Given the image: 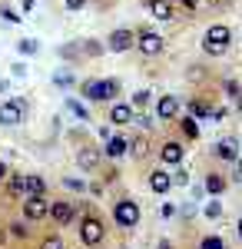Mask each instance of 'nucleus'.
I'll list each match as a JSON object with an SVG mask.
<instances>
[{"label": "nucleus", "mask_w": 242, "mask_h": 249, "mask_svg": "<svg viewBox=\"0 0 242 249\" xmlns=\"http://www.w3.org/2000/svg\"><path fill=\"white\" fill-rule=\"evenodd\" d=\"M229 40H232V34H229V27H223V23H216V27H209V30H206L203 47H206V53L219 57V53H225Z\"/></svg>", "instance_id": "obj_1"}, {"label": "nucleus", "mask_w": 242, "mask_h": 249, "mask_svg": "<svg viewBox=\"0 0 242 249\" xmlns=\"http://www.w3.org/2000/svg\"><path fill=\"white\" fill-rule=\"evenodd\" d=\"M27 113V103L20 96H10L7 103H0V126H17Z\"/></svg>", "instance_id": "obj_2"}, {"label": "nucleus", "mask_w": 242, "mask_h": 249, "mask_svg": "<svg viewBox=\"0 0 242 249\" xmlns=\"http://www.w3.org/2000/svg\"><path fill=\"white\" fill-rule=\"evenodd\" d=\"M116 90H120L116 80H90V83H83L86 100H110V96H116Z\"/></svg>", "instance_id": "obj_3"}, {"label": "nucleus", "mask_w": 242, "mask_h": 249, "mask_svg": "<svg viewBox=\"0 0 242 249\" xmlns=\"http://www.w3.org/2000/svg\"><path fill=\"white\" fill-rule=\"evenodd\" d=\"M113 216H116V223H120L123 230H133V226L139 223V206H136L133 199H120L116 210H113Z\"/></svg>", "instance_id": "obj_4"}, {"label": "nucleus", "mask_w": 242, "mask_h": 249, "mask_svg": "<svg viewBox=\"0 0 242 249\" xmlns=\"http://www.w3.org/2000/svg\"><path fill=\"white\" fill-rule=\"evenodd\" d=\"M23 216L27 219H47L50 216V199L47 196H23Z\"/></svg>", "instance_id": "obj_5"}, {"label": "nucleus", "mask_w": 242, "mask_h": 249, "mask_svg": "<svg viewBox=\"0 0 242 249\" xmlns=\"http://www.w3.org/2000/svg\"><path fill=\"white\" fill-rule=\"evenodd\" d=\"M80 236H83L86 246H100V243H103V223H100L96 216H86V219L80 223Z\"/></svg>", "instance_id": "obj_6"}, {"label": "nucleus", "mask_w": 242, "mask_h": 249, "mask_svg": "<svg viewBox=\"0 0 242 249\" xmlns=\"http://www.w3.org/2000/svg\"><path fill=\"white\" fill-rule=\"evenodd\" d=\"M136 47H139V53L156 57V53H163V37H159V34H153V30H143V34L136 37Z\"/></svg>", "instance_id": "obj_7"}, {"label": "nucleus", "mask_w": 242, "mask_h": 249, "mask_svg": "<svg viewBox=\"0 0 242 249\" xmlns=\"http://www.w3.org/2000/svg\"><path fill=\"white\" fill-rule=\"evenodd\" d=\"M106 43H110L113 53H123V50H130V47H133V30H113Z\"/></svg>", "instance_id": "obj_8"}, {"label": "nucleus", "mask_w": 242, "mask_h": 249, "mask_svg": "<svg viewBox=\"0 0 242 249\" xmlns=\"http://www.w3.org/2000/svg\"><path fill=\"white\" fill-rule=\"evenodd\" d=\"M50 216L56 226H70L73 223V206L70 203H50Z\"/></svg>", "instance_id": "obj_9"}, {"label": "nucleus", "mask_w": 242, "mask_h": 249, "mask_svg": "<svg viewBox=\"0 0 242 249\" xmlns=\"http://www.w3.org/2000/svg\"><path fill=\"white\" fill-rule=\"evenodd\" d=\"M156 116H159V120H173V116H179V100H176V96H163V100L156 103Z\"/></svg>", "instance_id": "obj_10"}, {"label": "nucleus", "mask_w": 242, "mask_h": 249, "mask_svg": "<svg viewBox=\"0 0 242 249\" xmlns=\"http://www.w3.org/2000/svg\"><path fill=\"white\" fill-rule=\"evenodd\" d=\"M110 123H116V126H126V123H133V107H126V103H113Z\"/></svg>", "instance_id": "obj_11"}, {"label": "nucleus", "mask_w": 242, "mask_h": 249, "mask_svg": "<svg viewBox=\"0 0 242 249\" xmlns=\"http://www.w3.org/2000/svg\"><path fill=\"white\" fill-rule=\"evenodd\" d=\"M149 190H153V193H169V190H173V176L163 173V170H156L153 176H149Z\"/></svg>", "instance_id": "obj_12"}, {"label": "nucleus", "mask_w": 242, "mask_h": 249, "mask_svg": "<svg viewBox=\"0 0 242 249\" xmlns=\"http://www.w3.org/2000/svg\"><path fill=\"white\" fill-rule=\"evenodd\" d=\"M146 7H149V14H153V17L173 20V3H169V0H146Z\"/></svg>", "instance_id": "obj_13"}, {"label": "nucleus", "mask_w": 242, "mask_h": 249, "mask_svg": "<svg viewBox=\"0 0 242 249\" xmlns=\"http://www.w3.org/2000/svg\"><path fill=\"white\" fill-rule=\"evenodd\" d=\"M212 153L219 156V160H239V150H236V140H219Z\"/></svg>", "instance_id": "obj_14"}, {"label": "nucleus", "mask_w": 242, "mask_h": 249, "mask_svg": "<svg viewBox=\"0 0 242 249\" xmlns=\"http://www.w3.org/2000/svg\"><path fill=\"white\" fill-rule=\"evenodd\" d=\"M159 156H163V163L176 166V163H183V146H179V143H166V146L159 150Z\"/></svg>", "instance_id": "obj_15"}, {"label": "nucleus", "mask_w": 242, "mask_h": 249, "mask_svg": "<svg viewBox=\"0 0 242 249\" xmlns=\"http://www.w3.org/2000/svg\"><path fill=\"white\" fill-rule=\"evenodd\" d=\"M126 146H130V143H126L123 136H110V140H106V156H113V160H116V156L126 153Z\"/></svg>", "instance_id": "obj_16"}, {"label": "nucleus", "mask_w": 242, "mask_h": 249, "mask_svg": "<svg viewBox=\"0 0 242 249\" xmlns=\"http://www.w3.org/2000/svg\"><path fill=\"white\" fill-rule=\"evenodd\" d=\"M23 186H27V196H43L47 193V183L40 176H23Z\"/></svg>", "instance_id": "obj_17"}, {"label": "nucleus", "mask_w": 242, "mask_h": 249, "mask_svg": "<svg viewBox=\"0 0 242 249\" xmlns=\"http://www.w3.org/2000/svg\"><path fill=\"white\" fill-rule=\"evenodd\" d=\"M223 190H225V179H223V176H216V173H212V176H206V193L219 196Z\"/></svg>", "instance_id": "obj_18"}, {"label": "nucleus", "mask_w": 242, "mask_h": 249, "mask_svg": "<svg viewBox=\"0 0 242 249\" xmlns=\"http://www.w3.org/2000/svg\"><path fill=\"white\" fill-rule=\"evenodd\" d=\"M96 163H100V153H96V150H83V153H80V166H83V170H93Z\"/></svg>", "instance_id": "obj_19"}, {"label": "nucleus", "mask_w": 242, "mask_h": 249, "mask_svg": "<svg viewBox=\"0 0 242 249\" xmlns=\"http://www.w3.org/2000/svg\"><path fill=\"white\" fill-rule=\"evenodd\" d=\"M7 193H10V196H27V186H23V176H14V179L7 183Z\"/></svg>", "instance_id": "obj_20"}, {"label": "nucleus", "mask_w": 242, "mask_h": 249, "mask_svg": "<svg viewBox=\"0 0 242 249\" xmlns=\"http://www.w3.org/2000/svg\"><path fill=\"white\" fill-rule=\"evenodd\" d=\"M133 153H136V156H146L149 153V140H146V136H136V140H133Z\"/></svg>", "instance_id": "obj_21"}, {"label": "nucleus", "mask_w": 242, "mask_h": 249, "mask_svg": "<svg viewBox=\"0 0 242 249\" xmlns=\"http://www.w3.org/2000/svg\"><path fill=\"white\" fill-rule=\"evenodd\" d=\"M189 113H192V116H209V113H212V110L206 107L203 100H192V103H189Z\"/></svg>", "instance_id": "obj_22"}, {"label": "nucleus", "mask_w": 242, "mask_h": 249, "mask_svg": "<svg viewBox=\"0 0 242 249\" xmlns=\"http://www.w3.org/2000/svg\"><path fill=\"white\" fill-rule=\"evenodd\" d=\"M179 126H183V133H186L189 140H196V136H199V126H196V120H189V116L183 120V123H179Z\"/></svg>", "instance_id": "obj_23"}, {"label": "nucleus", "mask_w": 242, "mask_h": 249, "mask_svg": "<svg viewBox=\"0 0 242 249\" xmlns=\"http://www.w3.org/2000/svg\"><path fill=\"white\" fill-rule=\"evenodd\" d=\"M199 249H225V243L219 239V236H206L203 243H199Z\"/></svg>", "instance_id": "obj_24"}, {"label": "nucleus", "mask_w": 242, "mask_h": 249, "mask_svg": "<svg viewBox=\"0 0 242 249\" xmlns=\"http://www.w3.org/2000/svg\"><path fill=\"white\" fill-rule=\"evenodd\" d=\"M67 107H70V110H73V113L80 116V120H90V113H86V107H83V103H76L73 96H70V100H67Z\"/></svg>", "instance_id": "obj_25"}, {"label": "nucleus", "mask_w": 242, "mask_h": 249, "mask_svg": "<svg viewBox=\"0 0 242 249\" xmlns=\"http://www.w3.org/2000/svg\"><path fill=\"white\" fill-rule=\"evenodd\" d=\"M17 50H20V53H27V57H30V53H37L40 47H37V40H20V43H17Z\"/></svg>", "instance_id": "obj_26"}, {"label": "nucleus", "mask_w": 242, "mask_h": 249, "mask_svg": "<svg viewBox=\"0 0 242 249\" xmlns=\"http://www.w3.org/2000/svg\"><path fill=\"white\" fill-rule=\"evenodd\" d=\"M40 249H63V239H60V236H47V239L40 243Z\"/></svg>", "instance_id": "obj_27"}, {"label": "nucleus", "mask_w": 242, "mask_h": 249, "mask_svg": "<svg viewBox=\"0 0 242 249\" xmlns=\"http://www.w3.org/2000/svg\"><path fill=\"white\" fill-rule=\"evenodd\" d=\"M186 183H189V173H186V170L173 173V186H186Z\"/></svg>", "instance_id": "obj_28"}, {"label": "nucleus", "mask_w": 242, "mask_h": 249, "mask_svg": "<svg viewBox=\"0 0 242 249\" xmlns=\"http://www.w3.org/2000/svg\"><path fill=\"white\" fill-rule=\"evenodd\" d=\"M206 216H209V219H219V216H223V206H219V203H209V206H206Z\"/></svg>", "instance_id": "obj_29"}, {"label": "nucleus", "mask_w": 242, "mask_h": 249, "mask_svg": "<svg viewBox=\"0 0 242 249\" xmlns=\"http://www.w3.org/2000/svg\"><path fill=\"white\" fill-rule=\"evenodd\" d=\"M146 103H149V93H146V90H139V93L133 96V107H136V110H139V107H146Z\"/></svg>", "instance_id": "obj_30"}, {"label": "nucleus", "mask_w": 242, "mask_h": 249, "mask_svg": "<svg viewBox=\"0 0 242 249\" xmlns=\"http://www.w3.org/2000/svg\"><path fill=\"white\" fill-rule=\"evenodd\" d=\"M0 17H3V20H7V23H17V14H14V10H10V7H0Z\"/></svg>", "instance_id": "obj_31"}, {"label": "nucleus", "mask_w": 242, "mask_h": 249, "mask_svg": "<svg viewBox=\"0 0 242 249\" xmlns=\"http://www.w3.org/2000/svg\"><path fill=\"white\" fill-rule=\"evenodd\" d=\"M225 93H229V96H239V83H236V80H229V83H225Z\"/></svg>", "instance_id": "obj_32"}, {"label": "nucleus", "mask_w": 242, "mask_h": 249, "mask_svg": "<svg viewBox=\"0 0 242 249\" xmlns=\"http://www.w3.org/2000/svg\"><path fill=\"white\" fill-rule=\"evenodd\" d=\"M63 183H67L70 190H83V179H73V176H70V179H63Z\"/></svg>", "instance_id": "obj_33"}, {"label": "nucleus", "mask_w": 242, "mask_h": 249, "mask_svg": "<svg viewBox=\"0 0 242 249\" xmlns=\"http://www.w3.org/2000/svg\"><path fill=\"white\" fill-rule=\"evenodd\" d=\"M83 3H86V0H67V10H80Z\"/></svg>", "instance_id": "obj_34"}, {"label": "nucleus", "mask_w": 242, "mask_h": 249, "mask_svg": "<svg viewBox=\"0 0 242 249\" xmlns=\"http://www.w3.org/2000/svg\"><path fill=\"white\" fill-rule=\"evenodd\" d=\"M56 83H60V87H67V83H73V77H70V73H60V77H56Z\"/></svg>", "instance_id": "obj_35"}, {"label": "nucleus", "mask_w": 242, "mask_h": 249, "mask_svg": "<svg viewBox=\"0 0 242 249\" xmlns=\"http://www.w3.org/2000/svg\"><path fill=\"white\" fill-rule=\"evenodd\" d=\"M10 230H14V236H27V230H23V223H14Z\"/></svg>", "instance_id": "obj_36"}, {"label": "nucleus", "mask_w": 242, "mask_h": 249, "mask_svg": "<svg viewBox=\"0 0 242 249\" xmlns=\"http://www.w3.org/2000/svg\"><path fill=\"white\" fill-rule=\"evenodd\" d=\"M196 3H199V0H183V7H189V10H192Z\"/></svg>", "instance_id": "obj_37"}, {"label": "nucleus", "mask_w": 242, "mask_h": 249, "mask_svg": "<svg viewBox=\"0 0 242 249\" xmlns=\"http://www.w3.org/2000/svg\"><path fill=\"white\" fill-rule=\"evenodd\" d=\"M236 170H239V179H242V160H236Z\"/></svg>", "instance_id": "obj_38"}, {"label": "nucleus", "mask_w": 242, "mask_h": 249, "mask_svg": "<svg viewBox=\"0 0 242 249\" xmlns=\"http://www.w3.org/2000/svg\"><path fill=\"white\" fill-rule=\"evenodd\" d=\"M3 176H7V166H3V163H0V179H3Z\"/></svg>", "instance_id": "obj_39"}, {"label": "nucleus", "mask_w": 242, "mask_h": 249, "mask_svg": "<svg viewBox=\"0 0 242 249\" xmlns=\"http://www.w3.org/2000/svg\"><path fill=\"white\" fill-rule=\"evenodd\" d=\"M156 249H169V243H166V239H163V243H159V246H156Z\"/></svg>", "instance_id": "obj_40"}, {"label": "nucleus", "mask_w": 242, "mask_h": 249, "mask_svg": "<svg viewBox=\"0 0 242 249\" xmlns=\"http://www.w3.org/2000/svg\"><path fill=\"white\" fill-rule=\"evenodd\" d=\"M239 236H242V219H239Z\"/></svg>", "instance_id": "obj_41"}, {"label": "nucleus", "mask_w": 242, "mask_h": 249, "mask_svg": "<svg viewBox=\"0 0 242 249\" xmlns=\"http://www.w3.org/2000/svg\"><path fill=\"white\" fill-rule=\"evenodd\" d=\"M239 110H242V100H239Z\"/></svg>", "instance_id": "obj_42"}]
</instances>
